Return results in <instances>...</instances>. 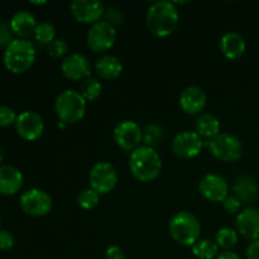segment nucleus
Returning a JSON list of instances; mask_svg holds the SVG:
<instances>
[{"instance_id":"obj_16","label":"nucleus","mask_w":259,"mask_h":259,"mask_svg":"<svg viewBox=\"0 0 259 259\" xmlns=\"http://www.w3.org/2000/svg\"><path fill=\"white\" fill-rule=\"evenodd\" d=\"M238 234L245 239L254 242L259 240V209L257 207H245L235 219Z\"/></svg>"},{"instance_id":"obj_15","label":"nucleus","mask_w":259,"mask_h":259,"mask_svg":"<svg viewBox=\"0 0 259 259\" xmlns=\"http://www.w3.org/2000/svg\"><path fill=\"white\" fill-rule=\"evenodd\" d=\"M61 71L68 80H85L91 75V63L82 53H71L61 62Z\"/></svg>"},{"instance_id":"obj_2","label":"nucleus","mask_w":259,"mask_h":259,"mask_svg":"<svg viewBox=\"0 0 259 259\" xmlns=\"http://www.w3.org/2000/svg\"><path fill=\"white\" fill-rule=\"evenodd\" d=\"M131 174L139 182L154 181L162 171V159L154 148L141 146L129 156Z\"/></svg>"},{"instance_id":"obj_17","label":"nucleus","mask_w":259,"mask_h":259,"mask_svg":"<svg viewBox=\"0 0 259 259\" xmlns=\"http://www.w3.org/2000/svg\"><path fill=\"white\" fill-rule=\"evenodd\" d=\"M207 96L205 91L199 86H189L184 89L179 99L182 111L189 115H197L206 106Z\"/></svg>"},{"instance_id":"obj_12","label":"nucleus","mask_w":259,"mask_h":259,"mask_svg":"<svg viewBox=\"0 0 259 259\" xmlns=\"http://www.w3.org/2000/svg\"><path fill=\"white\" fill-rule=\"evenodd\" d=\"M72 17L81 24H95L105 13V5L100 0H73L70 4Z\"/></svg>"},{"instance_id":"obj_10","label":"nucleus","mask_w":259,"mask_h":259,"mask_svg":"<svg viewBox=\"0 0 259 259\" xmlns=\"http://www.w3.org/2000/svg\"><path fill=\"white\" fill-rule=\"evenodd\" d=\"M143 129L134 120H123L114 129V141L119 148L133 152L141 147Z\"/></svg>"},{"instance_id":"obj_4","label":"nucleus","mask_w":259,"mask_h":259,"mask_svg":"<svg viewBox=\"0 0 259 259\" xmlns=\"http://www.w3.org/2000/svg\"><path fill=\"white\" fill-rule=\"evenodd\" d=\"M172 239L184 247H192L201 235V224L194 214L179 211L171 218L168 224Z\"/></svg>"},{"instance_id":"obj_20","label":"nucleus","mask_w":259,"mask_h":259,"mask_svg":"<svg viewBox=\"0 0 259 259\" xmlns=\"http://www.w3.org/2000/svg\"><path fill=\"white\" fill-rule=\"evenodd\" d=\"M13 33L17 34L19 38L27 39L30 35H34V30L38 23L35 17L29 10H18L14 13L9 22Z\"/></svg>"},{"instance_id":"obj_3","label":"nucleus","mask_w":259,"mask_h":259,"mask_svg":"<svg viewBox=\"0 0 259 259\" xmlns=\"http://www.w3.org/2000/svg\"><path fill=\"white\" fill-rule=\"evenodd\" d=\"M35 47L29 39L15 38L4 50L3 61L8 71L13 73H24L35 61Z\"/></svg>"},{"instance_id":"obj_13","label":"nucleus","mask_w":259,"mask_h":259,"mask_svg":"<svg viewBox=\"0 0 259 259\" xmlns=\"http://www.w3.org/2000/svg\"><path fill=\"white\" fill-rule=\"evenodd\" d=\"M199 192L207 201L223 202L229 196V184L220 175L207 174L200 180Z\"/></svg>"},{"instance_id":"obj_29","label":"nucleus","mask_w":259,"mask_h":259,"mask_svg":"<svg viewBox=\"0 0 259 259\" xmlns=\"http://www.w3.org/2000/svg\"><path fill=\"white\" fill-rule=\"evenodd\" d=\"M100 201V195L94 191L91 187L82 190L77 197V202L83 210H93L95 209Z\"/></svg>"},{"instance_id":"obj_7","label":"nucleus","mask_w":259,"mask_h":259,"mask_svg":"<svg viewBox=\"0 0 259 259\" xmlns=\"http://www.w3.org/2000/svg\"><path fill=\"white\" fill-rule=\"evenodd\" d=\"M90 187L99 195H106L115 189L118 184V172L109 162H98L94 164L89 174Z\"/></svg>"},{"instance_id":"obj_8","label":"nucleus","mask_w":259,"mask_h":259,"mask_svg":"<svg viewBox=\"0 0 259 259\" xmlns=\"http://www.w3.org/2000/svg\"><path fill=\"white\" fill-rule=\"evenodd\" d=\"M116 37H118L116 28L106 23L105 20H100L90 27L86 34V43L91 51L103 53L115 45Z\"/></svg>"},{"instance_id":"obj_27","label":"nucleus","mask_w":259,"mask_h":259,"mask_svg":"<svg viewBox=\"0 0 259 259\" xmlns=\"http://www.w3.org/2000/svg\"><path fill=\"white\" fill-rule=\"evenodd\" d=\"M103 85L100 81L95 77H88L82 81L80 88V94L83 96L86 101H95L101 95Z\"/></svg>"},{"instance_id":"obj_25","label":"nucleus","mask_w":259,"mask_h":259,"mask_svg":"<svg viewBox=\"0 0 259 259\" xmlns=\"http://www.w3.org/2000/svg\"><path fill=\"white\" fill-rule=\"evenodd\" d=\"M238 239L239 237L237 230L229 227L220 228L215 234V243L223 250H232L237 245Z\"/></svg>"},{"instance_id":"obj_36","label":"nucleus","mask_w":259,"mask_h":259,"mask_svg":"<svg viewBox=\"0 0 259 259\" xmlns=\"http://www.w3.org/2000/svg\"><path fill=\"white\" fill-rule=\"evenodd\" d=\"M106 259H126L125 252L118 245H110L105 250Z\"/></svg>"},{"instance_id":"obj_34","label":"nucleus","mask_w":259,"mask_h":259,"mask_svg":"<svg viewBox=\"0 0 259 259\" xmlns=\"http://www.w3.org/2000/svg\"><path fill=\"white\" fill-rule=\"evenodd\" d=\"M223 207H224V210L228 214H239L240 207H242V202H240V200L238 199V197H235L234 195H229V196L223 201Z\"/></svg>"},{"instance_id":"obj_5","label":"nucleus","mask_w":259,"mask_h":259,"mask_svg":"<svg viewBox=\"0 0 259 259\" xmlns=\"http://www.w3.org/2000/svg\"><path fill=\"white\" fill-rule=\"evenodd\" d=\"M88 101L83 99L80 91L67 89L58 94L55 101V111L60 121L65 124H73L85 116Z\"/></svg>"},{"instance_id":"obj_26","label":"nucleus","mask_w":259,"mask_h":259,"mask_svg":"<svg viewBox=\"0 0 259 259\" xmlns=\"http://www.w3.org/2000/svg\"><path fill=\"white\" fill-rule=\"evenodd\" d=\"M163 137L164 133L162 126H159L158 124H148L143 129V139H142V143H143V146L156 149V147H158L162 143Z\"/></svg>"},{"instance_id":"obj_39","label":"nucleus","mask_w":259,"mask_h":259,"mask_svg":"<svg viewBox=\"0 0 259 259\" xmlns=\"http://www.w3.org/2000/svg\"><path fill=\"white\" fill-rule=\"evenodd\" d=\"M3 158H4V154H3L2 148H0V163H2V162H3Z\"/></svg>"},{"instance_id":"obj_38","label":"nucleus","mask_w":259,"mask_h":259,"mask_svg":"<svg viewBox=\"0 0 259 259\" xmlns=\"http://www.w3.org/2000/svg\"><path fill=\"white\" fill-rule=\"evenodd\" d=\"M215 259H242L239 257V254H237L233 250H223L222 253L218 254V257Z\"/></svg>"},{"instance_id":"obj_35","label":"nucleus","mask_w":259,"mask_h":259,"mask_svg":"<svg viewBox=\"0 0 259 259\" xmlns=\"http://www.w3.org/2000/svg\"><path fill=\"white\" fill-rule=\"evenodd\" d=\"M14 235L9 230H0V250H9L14 247Z\"/></svg>"},{"instance_id":"obj_6","label":"nucleus","mask_w":259,"mask_h":259,"mask_svg":"<svg viewBox=\"0 0 259 259\" xmlns=\"http://www.w3.org/2000/svg\"><path fill=\"white\" fill-rule=\"evenodd\" d=\"M207 146L212 156L223 162H235L243 156L242 141L233 134L220 133Z\"/></svg>"},{"instance_id":"obj_23","label":"nucleus","mask_w":259,"mask_h":259,"mask_svg":"<svg viewBox=\"0 0 259 259\" xmlns=\"http://www.w3.org/2000/svg\"><path fill=\"white\" fill-rule=\"evenodd\" d=\"M222 125H220L219 119L211 114H201L196 120V133L201 138L214 139L215 137L219 136L222 132Z\"/></svg>"},{"instance_id":"obj_28","label":"nucleus","mask_w":259,"mask_h":259,"mask_svg":"<svg viewBox=\"0 0 259 259\" xmlns=\"http://www.w3.org/2000/svg\"><path fill=\"white\" fill-rule=\"evenodd\" d=\"M34 38L39 45L48 46L56 39V28L55 25L48 22L38 23L34 30Z\"/></svg>"},{"instance_id":"obj_24","label":"nucleus","mask_w":259,"mask_h":259,"mask_svg":"<svg viewBox=\"0 0 259 259\" xmlns=\"http://www.w3.org/2000/svg\"><path fill=\"white\" fill-rule=\"evenodd\" d=\"M219 249L215 240L200 239L191 247L192 254L199 259H214L219 254Z\"/></svg>"},{"instance_id":"obj_33","label":"nucleus","mask_w":259,"mask_h":259,"mask_svg":"<svg viewBox=\"0 0 259 259\" xmlns=\"http://www.w3.org/2000/svg\"><path fill=\"white\" fill-rule=\"evenodd\" d=\"M13 30L10 24L4 20H0V48H7L13 42Z\"/></svg>"},{"instance_id":"obj_30","label":"nucleus","mask_w":259,"mask_h":259,"mask_svg":"<svg viewBox=\"0 0 259 259\" xmlns=\"http://www.w3.org/2000/svg\"><path fill=\"white\" fill-rule=\"evenodd\" d=\"M104 20L109 24H111L113 27H119V25H123L124 24V14L118 7H106L105 8V13H104Z\"/></svg>"},{"instance_id":"obj_11","label":"nucleus","mask_w":259,"mask_h":259,"mask_svg":"<svg viewBox=\"0 0 259 259\" xmlns=\"http://www.w3.org/2000/svg\"><path fill=\"white\" fill-rule=\"evenodd\" d=\"M204 142L196 132L185 131L177 134L172 141V152L176 157L182 159L195 158L200 154Z\"/></svg>"},{"instance_id":"obj_32","label":"nucleus","mask_w":259,"mask_h":259,"mask_svg":"<svg viewBox=\"0 0 259 259\" xmlns=\"http://www.w3.org/2000/svg\"><path fill=\"white\" fill-rule=\"evenodd\" d=\"M18 115L15 114L14 109L8 105L0 106V126H9L15 124Z\"/></svg>"},{"instance_id":"obj_22","label":"nucleus","mask_w":259,"mask_h":259,"mask_svg":"<svg viewBox=\"0 0 259 259\" xmlns=\"http://www.w3.org/2000/svg\"><path fill=\"white\" fill-rule=\"evenodd\" d=\"M123 72V63L113 55H105L95 62V73L103 80H115Z\"/></svg>"},{"instance_id":"obj_18","label":"nucleus","mask_w":259,"mask_h":259,"mask_svg":"<svg viewBox=\"0 0 259 259\" xmlns=\"http://www.w3.org/2000/svg\"><path fill=\"white\" fill-rule=\"evenodd\" d=\"M23 174L12 164L0 166V195L12 196L20 191L23 186Z\"/></svg>"},{"instance_id":"obj_21","label":"nucleus","mask_w":259,"mask_h":259,"mask_svg":"<svg viewBox=\"0 0 259 259\" xmlns=\"http://www.w3.org/2000/svg\"><path fill=\"white\" fill-rule=\"evenodd\" d=\"M233 195L240 200L242 204H249L258 197L259 186L250 176H239L233 184Z\"/></svg>"},{"instance_id":"obj_1","label":"nucleus","mask_w":259,"mask_h":259,"mask_svg":"<svg viewBox=\"0 0 259 259\" xmlns=\"http://www.w3.org/2000/svg\"><path fill=\"white\" fill-rule=\"evenodd\" d=\"M180 22V13L176 4L167 0L154 2L146 13V24L149 32L159 38L168 37L176 30Z\"/></svg>"},{"instance_id":"obj_40","label":"nucleus","mask_w":259,"mask_h":259,"mask_svg":"<svg viewBox=\"0 0 259 259\" xmlns=\"http://www.w3.org/2000/svg\"><path fill=\"white\" fill-rule=\"evenodd\" d=\"M0 225H2V217H0Z\"/></svg>"},{"instance_id":"obj_14","label":"nucleus","mask_w":259,"mask_h":259,"mask_svg":"<svg viewBox=\"0 0 259 259\" xmlns=\"http://www.w3.org/2000/svg\"><path fill=\"white\" fill-rule=\"evenodd\" d=\"M14 125L19 137L29 142L40 138L45 132V121L42 116L33 110L22 111L18 115Z\"/></svg>"},{"instance_id":"obj_19","label":"nucleus","mask_w":259,"mask_h":259,"mask_svg":"<svg viewBox=\"0 0 259 259\" xmlns=\"http://www.w3.org/2000/svg\"><path fill=\"white\" fill-rule=\"evenodd\" d=\"M220 51L228 60H238L244 55L247 43L244 37L238 32H227L220 39Z\"/></svg>"},{"instance_id":"obj_9","label":"nucleus","mask_w":259,"mask_h":259,"mask_svg":"<svg viewBox=\"0 0 259 259\" xmlns=\"http://www.w3.org/2000/svg\"><path fill=\"white\" fill-rule=\"evenodd\" d=\"M20 207L27 215L34 218L46 217L52 210V197L40 189H30L20 195Z\"/></svg>"},{"instance_id":"obj_31","label":"nucleus","mask_w":259,"mask_h":259,"mask_svg":"<svg viewBox=\"0 0 259 259\" xmlns=\"http://www.w3.org/2000/svg\"><path fill=\"white\" fill-rule=\"evenodd\" d=\"M68 46L66 43L65 39H61V38H56L51 45L47 46V51L50 53L51 57H53L55 60H61V58H65L66 53H67Z\"/></svg>"},{"instance_id":"obj_37","label":"nucleus","mask_w":259,"mask_h":259,"mask_svg":"<svg viewBox=\"0 0 259 259\" xmlns=\"http://www.w3.org/2000/svg\"><path fill=\"white\" fill-rule=\"evenodd\" d=\"M247 259H259V240L250 242L245 252Z\"/></svg>"}]
</instances>
